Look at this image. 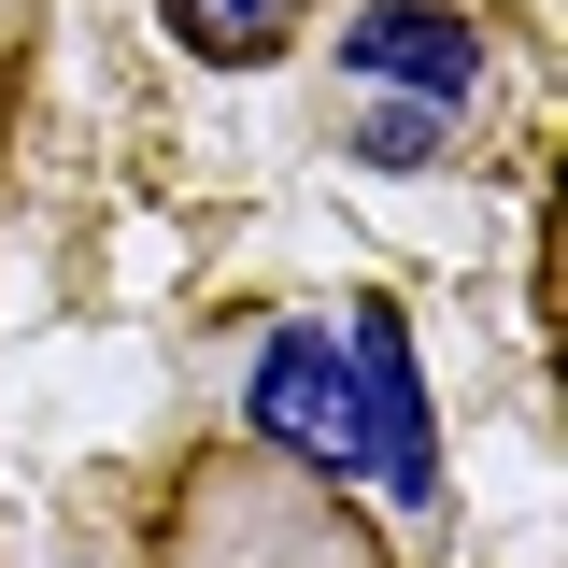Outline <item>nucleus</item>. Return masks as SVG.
I'll use <instances>...</instances> for the list:
<instances>
[{"label": "nucleus", "mask_w": 568, "mask_h": 568, "mask_svg": "<svg viewBox=\"0 0 568 568\" xmlns=\"http://www.w3.org/2000/svg\"><path fill=\"white\" fill-rule=\"evenodd\" d=\"M142 568H398V540L342 469H298L271 440H200L156 484Z\"/></svg>", "instance_id": "f257e3e1"}, {"label": "nucleus", "mask_w": 568, "mask_h": 568, "mask_svg": "<svg viewBox=\"0 0 568 568\" xmlns=\"http://www.w3.org/2000/svg\"><path fill=\"white\" fill-rule=\"evenodd\" d=\"M327 71H342V142L369 171H413V156H440V114L484 100L497 29L455 14V0H369L342 43H327Z\"/></svg>", "instance_id": "f03ea898"}, {"label": "nucleus", "mask_w": 568, "mask_h": 568, "mask_svg": "<svg viewBox=\"0 0 568 568\" xmlns=\"http://www.w3.org/2000/svg\"><path fill=\"white\" fill-rule=\"evenodd\" d=\"M242 440H271L298 469H342L355 484V398H342V369H327L313 327H284V342L256 355V426H242Z\"/></svg>", "instance_id": "7ed1b4c3"}, {"label": "nucleus", "mask_w": 568, "mask_h": 568, "mask_svg": "<svg viewBox=\"0 0 568 568\" xmlns=\"http://www.w3.org/2000/svg\"><path fill=\"white\" fill-rule=\"evenodd\" d=\"M156 29H171V58H200V71H284L313 43V0H156Z\"/></svg>", "instance_id": "20e7f679"}, {"label": "nucleus", "mask_w": 568, "mask_h": 568, "mask_svg": "<svg viewBox=\"0 0 568 568\" xmlns=\"http://www.w3.org/2000/svg\"><path fill=\"white\" fill-rule=\"evenodd\" d=\"M43 14L58 0H0V171H14V100H29V58H43Z\"/></svg>", "instance_id": "39448f33"}]
</instances>
